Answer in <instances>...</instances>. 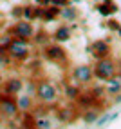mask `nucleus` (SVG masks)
<instances>
[{"label":"nucleus","mask_w":121,"mask_h":129,"mask_svg":"<svg viewBox=\"0 0 121 129\" xmlns=\"http://www.w3.org/2000/svg\"><path fill=\"white\" fill-rule=\"evenodd\" d=\"M92 73L98 80H110L116 73V66L108 56H105V58H99L96 62V66L92 67Z\"/></svg>","instance_id":"f257e3e1"},{"label":"nucleus","mask_w":121,"mask_h":129,"mask_svg":"<svg viewBox=\"0 0 121 129\" xmlns=\"http://www.w3.org/2000/svg\"><path fill=\"white\" fill-rule=\"evenodd\" d=\"M7 55H9L13 60H16V62H22V60H25V58L29 56V46H27V40L13 37L9 47H7Z\"/></svg>","instance_id":"f03ea898"},{"label":"nucleus","mask_w":121,"mask_h":129,"mask_svg":"<svg viewBox=\"0 0 121 129\" xmlns=\"http://www.w3.org/2000/svg\"><path fill=\"white\" fill-rule=\"evenodd\" d=\"M18 104H16V100L13 94H7V93H0V113L4 116H16L18 115Z\"/></svg>","instance_id":"7ed1b4c3"},{"label":"nucleus","mask_w":121,"mask_h":129,"mask_svg":"<svg viewBox=\"0 0 121 129\" xmlns=\"http://www.w3.org/2000/svg\"><path fill=\"white\" fill-rule=\"evenodd\" d=\"M11 35L16 37V38H24V40L33 38V35H34V27H33L31 20H25V18L16 20V24L13 25V29H11Z\"/></svg>","instance_id":"20e7f679"},{"label":"nucleus","mask_w":121,"mask_h":129,"mask_svg":"<svg viewBox=\"0 0 121 129\" xmlns=\"http://www.w3.org/2000/svg\"><path fill=\"white\" fill-rule=\"evenodd\" d=\"M56 87L51 82H40L38 84V87H36V96L42 100V102H45V104H49V102H54L56 100Z\"/></svg>","instance_id":"39448f33"},{"label":"nucleus","mask_w":121,"mask_h":129,"mask_svg":"<svg viewBox=\"0 0 121 129\" xmlns=\"http://www.w3.org/2000/svg\"><path fill=\"white\" fill-rule=\"evenodd\" d=\"M44 53L47 56V60H51V62H63V60L67 58V53L65 49L62 46H56V44H47Z\"/></svg>","instance_id":"423d86ee"},{"label":"nucleus","mask_w":121,"mask_h":129,"mask_svg":"<svg viewBox=\"0 0 121 129\" xmlns=\"http://www.w3.org/2000/svg\"><path fill=\"white\" fill-rule=\"evenodd\" d=\"M90 51H92V55L96 56L98 60L99 58H105V56L110 55V44H108L107 40H96L90 46Z\"/></svg>","instance_id":"0eeeda50"},{"label":"nucleus","mask_w":121,"mask_h":129,"mask_svg":"<svg viewBox=\"0 0 121 129\" xmlns=\"http://www.w3.org/2000/svg\"><path fill=\"white\" fill-rule=\"evenodd\" d=\"M92 76H94V73H92V69L89 66H78L74 69V80H78V82L89 84L92 80Z\"/></svg>","instance_id":"6e6552de"},{"label":"nucleus","mask_w":121,"mask_h":129,"mask_svg":"<svg viewBox=\"0 0 121 129\" xmlns=\"http://www.w3.org/2000/svg\"><path fill=\"white\" fill-rule=\"evenodd\" d=\"M22 87H24V82L20 78H9L4 84V93L13 94V96H15V94H18L22 91Z\"/></svg>","instance_id":"1a4fd4ad"},{"label":"nucleus","mask_w":121,"mask_h":129,"mask_svg":"<svg viewBox=\"0 0 121 129\" xmlns=\"http://www.w3.org/2000/svg\"><path fill=\"white\" fill-rule=\"evenodd\" d=\"M121 93V76H112L107 85V94H119Z\"/></svg>","instance_id":"9d476101"},{"label":"nucleus","mask_w":121,"mask_h":129,"mask_svg":"<svg viewBox=\"0 0 121 129\" xmlns=\"http://www.w3.org/2000/svg\"><path fill=\"white\" fill-rule=\"evenodd\" d=\"M98 11H99L103 16H108V15H112V13H116V11H117V7H116L114 2H110V0H105L103 4L98 6Z\"/></svg>","instance_id":"9b49d317"},{"label":"nucleus","mask_w":121,"mask_h":129,"mask_svg":"<svg viewBox=\"0 0 121 129\" xmlns=\"http://www.w3.org/2000/svg\"><path fill=\"white\" fill-rule=\"evenodd\" d=\"M69 38H71V29H69L67 25H62V27H58V29L54 31V40L65 42V40H69Z\"/></svg>","instance_id":"f8f14e48"},{"label":"nucleus","mask_w":121,"mask_h":129,"mask_svg":"<svg viewBox=\"0 0 121 129\" xmlns=\"http://www.w3.org/2000/svg\"><path fill=\"white\" fill-rule=\"evenodd\" d=\"M60 13H62V9H60L58 6H54V7H44V15H42V18H44L45 22H49V20L56 18Z\"/></svg>","instance_id":"ddd939ff"},{"label":"nucleus","mask_w":121,"mask_h":129,"mask_svg":"<svg viewBox=\"0 0 121 129\" xmlns=\"http://www.w3.org/2000/svg\"><path fill=\"white\" fill-rule=\"evenodd\" d=\"M16 104H18V109L20 111H29L33 102H31V96L29 94H20L18 98H16Z\"/></svg>","instance_id":"4468645a"},{"label":"nucleus","mask_w":121,"mask_h":129,"mask_svg":"<svg viewBox=\"0 0 121 129\" xmlns=\"http://www.w3.org/2000/svg\"><path fill=\"white\" fill-rule=\"evenodd\" d=\"M24 18L25 20L34 18V6H24Z\"/></svg>","instance_id":"2eb2a0df"},{"label":"nucleus","mask_w":121,"mask_h":129,"mask_svg":"<svg viewBox=\"0 0 121 129\" xmlns=\"http://www.w3.org/2000/svg\"><path fill=\"white\" fill-rule=\"evenodd\" d=\"M60 15H63L65 18H69V20H72V18H76V15H78V11H76V7H67V9H63Z\"/></svg>","instance_id":"dca6fc26"},{"label":"nucleus","mask_w":121,"mask_h":129,"mask_svg":"<svg viewBox=\"0 0 121 129\" xmlns=\"http://www.w3.org/2000/svg\"><path fill=\"white\" fill-rule=\"evenodd\" d=\"M96 118H98V113H96V109H94V107H90L89 113L83 115V120H85V122H92V120H96Z\"/></svg>","instance_id":"f3484780"},{"label":"nucleus","mask_w":121,"mask_h":129,"mask_svg":"<svg viewBox=\"0 0 121 129\" xmlns=\"http://www.w3.org/2000/svg\"><path fill=\"white\" fill-rule=\"evenodd\" d=\"M65 93H67V96H71V98H76L78 94H80V89H78V87H74V85H67Z\"/></svg>","instance_id":"a211bd4d"},{"label":"nucleus","mask_w":121,"mask_h":129,"mask_svg":"<svg viewBox=\"0 0 121 129\" xmlns=\"http://www.w3.org/2000/svg\"><path fill=\"white\" fill-rule=\"evenodd\" d=\"M11 15L15 16L16 20H20V18H24V6H16L15 9L11 11Z\"/></svg>","instance_id":"6ab92c4d"},{"label":"nucleus","mask_w":121,"mask_h":129,"mask_svg":"<svg viewBox=\"0 0 121 129\" xmlns=\"http://www.w3.org/2000/svg\"><path fill=\"white\" fill-rule=\"evenodd\" d=\"M67 4H69V0H51V6H58V7L67 6Z\"/></svg>","instance_id":"aec40b11"},{"label":"nucleus","mask_w":121,"mask_h":129,"mask_svg":"<svg viewBox=\"0 0 121 129\" xmlns=\"http://www.w3.org/2000/svg\"><path fill=\"white\" fill-rule=\"evenodd\" d=\"M108 27H112V29H117V31H119V24H117L116 20H110V22H108Z\"/></svg>","instance_id":"412c9836"},{"label":"nucleus","mask_w":121,"mask_h":129,"mask_svg":"<svg viewBox=\"0 0 121 129\" xmlns=\"http://www.w3.org/2000/svg\"><path fill=\"white\" fill-rule=\"evenodd\" d=\"M0 118H2V113H0Z\"/></svg>","instance_id":"4be33fe9"},{"label":"nucleus","mask_w":121,"mask_h":129,"mask_svg":"<svg viewBox=\"0 0 121 129\" xmlns=\"http://www.w3.org/2000/svg\"><path fill=\"white\" fill-rule=\"evenodd\" d=\"M119 33H121V27H119Z\"/></svg>","instance_id":"5701e85b"}]
</instances>
